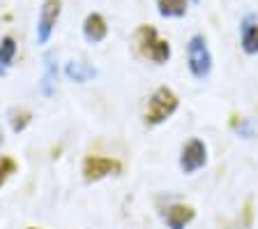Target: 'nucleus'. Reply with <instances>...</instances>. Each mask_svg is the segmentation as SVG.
<instances>
[{"label":"nucleus","instance_id":"obj_9","mask_svg":"<svg viewBox=\"0 0 258 229\" xmlns=\"http://www.w3.org/2000/svg\"><path fill=\"white\" fill-rule=\"evenodd\" d=\"M106 35H108L106 19H104L99 12L88 14L86 21H83V37H86V42L99 44V42H104V39H106Z\"/></svg>","mask_w":258,"mask_h":229},{"label":"nucleus","instance_id":"obj_13","mask_svg":"<svg viewBox=\"0 0 258 229\" xmlns=\"http://www.w3.org/2000/svg\"><path fill=\"white\" fill-rule=\"evenodd\" d=\"M16 39L12 37V35H5V37L0 39V72H5L12 67V63H14L16 58Z\"/></svg>","mask_w":258,"mask_h":229},{"label":"nucleus","instance_id":"obj_5","mask_svg":"<svg viewBox=\"0 0 258 229\" xmlns=\"http://www.w3.org/2000/svg\"><path fill=\"white\" fill-rule=\"evenodd\" d=\"M177 164H180L182 174H187V176H191V174L203 169L205 164H208V146H205L203 139L191 136V139L182 146V151H180Z\"/></svg>","mask_w":258,"mask_h":229},{"label":"nucleus","instance_id":"obj_17","mask_svg":"<svg viewBox=\"0 0 258 229\" xmlns=\"http://www.w3.org/2000/svg\"><path fill=\"white\" fill-rule=\"evenodd\" d=\"M26 229H42V227H26Z\"/></svg>","mask_w":258,"mask_h":229},{"label":"nucleus","instance_id":"obj_11","mask_svg":"<svg viewBox=\"0 0 258 229\" xmlns=\"http://www.w3.org/2000/svg\"><path fill=\"white\" fill-rule=\"evenodd\" d=\"M55 79H58V65H55V56L46 54L44 56V81H42V93L51 98L55 90Z\"/></svg>","mask_w":258,"mask_h":229},{"label":"nucleus","instance_id":"obj_8","mask_svg":"<svg viewBox=\"0 0 258 229\" xmlns=\"http://www.w3.org/2000/svg\"><path fill=\"white\" fill-rule=\"evenodd\" d=\"M240 47L247 56H258V21L253 14L240 23Z\"/></svg>","mask_w":258,"mask_h":229},{"label":"nucleus","instance_id":"obj_2","mask_svg":"<svg viewBox=\"0 0 258 229\" xmlns=\"http://www.w3.org/2000/svg\"><path fill=\"white\" fill-rule=\"evenodd\" d=\"M180 107V98L175 90L168 86H159L148 100V107L143 111V123L148 127H159L161 123H166Z\"/></svg>","mask_w":258,"mask_h":229},{"label":"nucleus","instance_id":"obj_7","mask_svg":"<svg viewBox=\"0 0 258 229\" xmlns=\"http://www.w3.org/2000/svg\"><path fill=\"white\" fill-rule=\"evenodd\" d=\"M196 218V208L189 206V204H171V206L164 211V222L168 229H184L189 222H194Z\"/></svg>","mask_w":258,"mask_h":229},{"label":"nucleus","instance_id":"obj_10","mask_svg":"<svg viewBox=\"0 0 258 229\" xmlns=\"http://www.w3.org/2000/svg\"><path fill=\"white\" fill-rule=\"evenodd\" d=\"M64 76L70 79V81H76V83H86L90 79L97 76V70L83 60H70L67 65H64Z\"/></svg>","mask_w":258,"mask_h":229},{"label":"nucleus","instance_id":"obj_1","mask_svg":"<svg viewBox=\"0 0 258 229\" xmlns=\"http://www.w3.org/2000/svg\"><path fill=\"white\" fill-rule=\"evenodd\" d=\"M134 42H136L139 54L143 58H148L150 63H155V65H166L168 60H171V54H173L171 42L161 37L159 30L152 23H143V26L136 28Z\"/></svg>","mask_w":258,"mask_h":229},{"label":"nucleus","instance_id":"obj_15","mask_svg":"<svg viewBox=\"0 0 258 229\" xmlns=\"http://www.w3.org/2000/svg\"><path fill=\"white\" fill-rule=\"evenodd\" d=\"M16 171V160L14 158H0V188L7 183V178H10L12 174Z\"/></svg>","mask_w":258,"mask_h":229},{"label":"nucleus","instance_id":"obj_4","mask_svg":"<svg viewBox=\"0 0 258 229\" xmlns=\"http://www.w3.org/2000/svg\"><path fill=\"white\" fill-rule=\"evenodd\" d=\"M122 171V162L108 155H86L83 164H81V174L86 183H97V180L106 178V176H115Z\"/></svg>","mask_w":258,"mask_h":229},{"label":"nucleus","instance_id":"obj_6","mask_svg":"<svg viewBox=\"0 0 258 229\" xmlns=\"http://www.w3.org/2000/svg\"><path fill=\"white\" fill-rule=\"evenodd\" d=\"M62 14V0H44L37 17V44H48Z\"/></svg>","mask_w":258,"mask_h":229},{"label":"nucleus","instance_id":"obj_3","mask_svg":"<svg viewBox=\"0 0 258 229\" xmlns=\"http://www.w3.org/2000/svg\"><path fill=\"white\" fill-rule=\"evenodd\" d=\"M212 63L215 60H212V51L208 47L205 35H191L187 42V67L191 72V76L196 81H205L212 74Z\"/></svg>","mask_w":258,"mask_h":229},{"label":"nucleus","instance_id":"obj_14","mask_svg":"<svg viewBox=\"0 0 258 229\" xmlns=\"http://www.w3.org/2000/svg\"><path fill=\"white\" fill-rule=\"evenodd\" d=\"M30 120H32V114L28 109H12L10 111V125L14 132H23L28 125H30Z\"/></svg>","mask_w":258,"mask_h":229},{"label":"nucleus","instance_id":"obj_16","mask_svg":"<svg viewBox=\"0 0 258 229\" xmlns=\"http://www.w3.org/2000/svg\"><path fill=\"white\" fill-rule=\"evenodd\" d=\"M5 144V134H3V127H0V146Z\"/></svg>","mask_w":258,"mask_h":229},{"label":"nucleus","instance_id":"obj_12","mask_svg":"<svg viewBox=\"0 0 258 229\" xmlns=\"http://www.w3.org/2000/svg\"><path fill=\"white\" fill-rule=\"evenodd\" d=\"M187 5L189 0H157L159 14L166 19H180L187 14Z\"/></svg>","mask_w":258,"mask_h":229}]
</instances>
